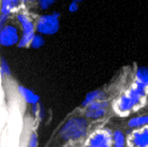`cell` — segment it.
Returning <instances> with one entry per match:
<instances>
[{
  "mask_svg": "<svg viewBox=\"0 0 148 147\" xmlns=\"http://www.w3.org/2000/svg\"><path fill=\"white\" fill-rule=\"evenodd\" d=\"M88 129V122L83 117H71L63 125L60 137L64 141H77L85 137Z\"/></svg>",
  "mask_w": 148,
  "mask_h": 147,
  "instance_id": "6da1fadb",
  "label": "cell"
},
{
  "mask_svg": "<svg viewBox=\"0 0 148 147\" xmlns=\"http://www.w3.org/2000/svg\"><path fill=\"white\" fill-rule=\"evenodd\" d=\"M59 18L53 16L52 14L42 15L36 23V31L40 35H52L59 31Z\"/></svg>",
  "mask_w": 148,
  "mask_h": 147,
  "instance_id": "7a4b0ae2",
  "label": "cell"
},
{
  "mask_svg": "<svg viewBox=\"0 0 148 147\" xmlns=\"http://www.w3.org/2000/svg\"><path fill=\"white\" fill-rule=\"evenodd\" d=\"M17 20L20 23L21 28H23V34L20 36V40L18 42V47L19 48H24L31 44V41L35 35L34 31H35V26L34 23L31 21L25 14H17Z\"/></svg>",
  "mask_w": 148,
  "mask_h": 147,
  "instance_id": "3957f363",
  "label": "cell"
},
{
  "mask_svg": "<svg viewBox=\"0 0 148 147\" xmlns=\"http://www.w3.org/2000/svg\"><path fill=\"white\" fill-rule=\"evenodd\" d=\"M112 132L109 129H99L88 137L83 147H112Z\"/></svg>",
  "mask_w": 148,
  "mask_h": 147,
  "instance_id": "277c9868",
  "label": "cell"
},
{
  "mask_svg": "<svg viewBox=\"0 0 148 147\" xmlns=\"http://www.w3.org/2000/svg\"><path fill=\"white\" fill-rule=\"evenodd\" d=\"M113 109H114L115 113L121 116H127L131 112L138 110L133 100L131 99V97L127 94V92L123 93L115 100L114 104H113Z\"/></svg>",
  "mask_w": 148,
  "mask_h": 147,
  "instance_id": "5b68a950",
  "label": "cell"
},
{
  "mask_svg": "<svg viewBox=\"0 0 148 147\" xmlns=\"http://www.w3.org/2000/svg\"><path fill=\"white\" fill-rule=\"evenodd\" d=\"M128 147H148V126L132 130L127 137Z\"/></svg>",
  "mask_w": 148,
  "mask_h": 147,
  "instance_id": "8992f818",
  "label": "cell"
},
{
  "mask_svg": "<svg viewBox=\"0 0 148 147\" xmlns=\"http://www.w3.org/2000/svg\"><path fill=\"white\" fill-rule=\"evenodd\" d=\"M20 36L17 28L13 25H5L0 34V45L4 47H11L18 44Z\"/></svg>",
  "mask_w": 148,
  "mask_h": 147,
  "instance_id": "52a82bcc",
  "label": "cell"
},
{
  "mask_svg": "<svg viewBox=\"0 0 148 147\" xmlns=\"http://www.w3.org/2000/svg\"><path fill=\"white\" fill-rule=\"evenodd\" d=\"M16 92L20 98L23 99V101L26 104L34 106V104H38V102H40V96L31 90H29L28 87H25L23 85H17Z\"/></svg>",
  "mask_w": 148,
  "mask_h": 147,
  "instance_id": "ba28073f",
  "label": "cell"
},
{
  "mask_svg": "<svg viewBox=\"0 0 148 147\" xmlns=\"http://www.w3.org/2000/svg\"><path fill=\"white\" fill-rule=\"evenodd\" d=\"M99 100H106V93L103 91L100 90H95L90 92L88 94H86V96L84 98V100L82 101L81 106L82 107H88V104H93L95 101H99Z\"/></svg>",
  "mask_w": 148,
  "mask_h": 147,
  "instance_id": "9c48e42d",
  "label": "cell"
},
{
  "mask_svg": "<svg viewBox=\"0 0 148 147\" xmlns=\"http://www.w3.org/2000/svg\"><path fill=\"white\" fill-rule=\"evenodd\" d=\"M148 126V114L145 115H138L130 118L128 122V127L131 128L132 130L134 129H140Z\"/></svg>",
  "mask_w": 148,
  "mask_h": 147,
  "instance_id": "30bf717a",
  "label": "cell"
},
{
  "mask_svg": "<svg viewBox=\"0 0 148 147\" xmlns=\"http://www.w3.org/2000/svg\"><path fill=\"white\" fill-rule=\"evenodd\" d=\"M112 147H127V137L119 129L112 133Z\"/></svg>",
  "mask_w": 148,
  "mask_h": 147,
  "instance_id": "8fae6325",
  "label": "cell"
},
{
  "mask_svg": "<svg viewBox=\"0 0 148 147\" xmlns=\"http://www.w3.org/2000/svg\"><path fill=\"white\" fill-rule=\"evenodd\" d=\"M20 0H1V15L10 16L11 12L18 7Z\"/></svg>",
  "mask_w": 148,
  "mask_h": 147,
  "instance_id": "7c38bea8",
  "label": "cell"
},
{
  "mask_svg": "<svg viewBox=\"0 0 148 147\" xmlns=\"http://www.w3.org/2000/svg\"><path fill=\"white\" fill-rule=\"evenodd\" d=\"M135 80L140 81L148 87V67L140 66L135 70Z\"/></svg>",
  "mask_w": 148,
  "mask_h": 147,
  "instance_id": "4fadbf2b",
  "label": "cell"
},
{
  "mask_svg": "<svg viewBox=\"0 0 148 147\" xmlns=\"http://www.w3.org/2000/svg\"><path fill=\"white\" fill-rule=\"evenodd\" d=\"M107 114V110H94V111H88L85 110V117L86 118H90V120H100L102 117L106 116Z\"/></svg>",
  "mask_w": 148,
  "mask_h": 147,
  "instance_id": "5bb4252c",
  "label": "cell"
},
{
  "mask_svg": "<svg viewBox=\"0 0 148 147\" xmlns=\"http://www.w3.org/2000/svg\"><path fill=\"white\" fill-rule=\"evenodd\" d=\"M8 120H9V111L5 107L1 108L0 109V135L3 132L4 128L8 124Z\"/></svg>",
  "mask_w": 148,
  "mask_h": 147,
  "instance_id": "9a60e30c",
  "label": "cell"
},
{
  "mask_svg": "<svg viewBox=\"0 0 148 147\" xmlns=\"http://www.w3.org/2000/svg\"><path fill=\"white\" fill-rule=\"evenodd\" d=\"M44 44H45L44 37L42 36L40 34H35L33 36V38H32V41H31L30 47L33 48V49H38V48H40Z\"/></svg>",
  "mask_w": 148,
  "mask_h": 147,
  "instance_id": "2e32d148",
  "label": "cell"
},
{
  "mask_svg": "<svg viewBox=\"0 0 148 147\" xmlns=\"http://www.w3.org/2000/svg\"><path fill=\"white\" fill-rule=\"evenodd\" d=\"M0 74L2 77H8V76H11V69L8 62L5 61V59L1 58L0 59Z\"/></svg>",
  "mask_w": 148,
  "mask_h": 147,
  "instance_id": "e0dca14e",
  "label": "cell"
},
{
  "mask_svg": "<svg viewBox=\"0 0 148 147\" xmlns=\"http://www.w3.org/2000/svg\"><path fill=\"white\" fill-rule=\"evenodd\" d=\"M37 144H38V140H37V135L36 133H31L29 139H28V144L27 147H37Z\"/></svg>",
  "mask_w": 148,
  "mask_h": 147,
  "instance_id": "ac0fdd59",
  "label": "cell"
},
{
  "mask_svg": "<svg viewBox=\"0 0 148 147\" xmlns=\"http://www.w3.org/2000/svg\"><path fill=\"white\" fill-rule=\"evenodd\" d=\"M40 8L42 10H47L48 8L54 3V0H40Z\"/></svg>",
  "mask_w": 148,
  "mask_h": 147,
  "instance_id": "d6986e66",
  "label": "cell"
},
{
  "mask_svg": "<svg viewBox=\"0 0 148 147\" xmlns=\"http://www.w3.org/2000/svg\"><path fill=\"white\" fill-rule=\"evenodd\" d=\"M8 18H9V16H7V15H1L0 16V34L3 30V28L5 27V23L8 21Z\"/></svg>",
  "mask_w": 148,
  "mask_h": 147,
  "instance_id": "ffe728a7",
  "label": "cell"
},
{
  "mask_svg": "<svg viewBox=\"0 0 148 147\" xmlns=\"http://www.w3.org/2000/svg\"><path fill=\"white\" fill-rule=\"evenodd\" d=\"M68 10H69V12H71V13H75V12H77V11L79 10V5H78V3H76V2H71V3L69 4V7H68Z\"/></svg>",
  "mask_w": 148,
  "mask_h": 147,
  "instance_id": "44dd1931",
  "label": "cell"
},
{
  "mask_svg": "<svg viewBox=\"0 0 148 147\" xmlns=\"http://www.w3.org/2000/svg\"><path fill=\"white\" fill-rule=\"evenodd\" d=\"M4 107V93L0 87V109Z\"/></svg>",
  "mask_w": 148,
  "mask_h": 147,
  "instance_id": "7402d4cb",
  "label": "cell"
},
{
  "mask_svg": "<svg viewBox=\"0 0 148 147\" xmlns=\"http://www.w3.org/2000/svg\"><path fill=\"white\" fill-rule=\"evenodd\" d=\"M83 0H73V2H76V3H79V2H82Z\"/></svg>",
  "mask_w": 148,
  "mask_h": 147,
  "instance_id": "603a6c76",
  "label": "cell"
},
{
  "mask_svg": "<svg viewBox=\"0 0 148 147\" xmlns=\"http://www.w3.org/2000/svg\"><path fill=\"white\" fill-rule=\"evenodd\" d=\"M20 1H21V2H27L28 0H20Z\"/></svg>",
  "mask_w": 148,
  "mask_h": 147,
  "instance_id": "cb8c5ba5",
  "label": "cell"
},
{
  "mask_svg": "<svg viewBox=\"0 0 148 147\" xmlns=\"http://www.w3.org/2000/svg\"><path fill=\"white\" fill-rule=\"evenodd\" d=\"M30 1H35V0H30Z\"/></svg>",
  "mask_w": 148,
  "mask_h": 147,
  "instance_id": "d4e9b609",
  "label": "cell"
}]
</instances>
